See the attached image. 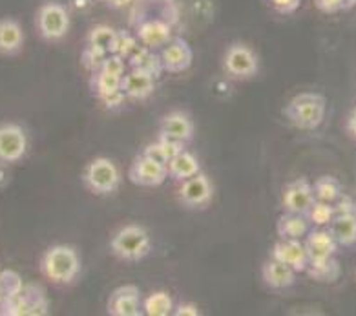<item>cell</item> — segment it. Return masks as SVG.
Listing matches in <instances>:
<instances>
[{"label":"cell","instance_id":"obj_1","mask_svg":"<svg viewBox=\"0 0 356 316\" xmlns=\"http://www.w3.org/2000/svg\"><path fill=\"white\" fill-rule=\"evenodd\" d=\"M40 274L54 285H70L81 274V254L72 245L57 244L48 247L40 256Z\"/></svg>","mask_w":356,"mask_h":316},{"label":"cell","instance_id":"obj_2","mask_svg":"<svg viewBox=\"0 0 356 316\" xmlns=\"http://www.w3.org/2000/svg\"><path fill=\"white\" fill-rule=\"evenodd\" d=\"M283 116L294 128L312 132L322 127L327 116L325 95L316 92H302L294 95L283 108Z\"/></svg>","mask_w":356,"mask_h":316},{"label":"cell","instance_id":"obj_3","mask_svg":"<svg viewBox=\"0 0 356 316\" xmlns=\"http://www.w3.org/2000/svg\"><path fill=\"white\" fill-rule=\"evenodd\" d=\"M110 251L121 262H141L152 253L150 232L139 223L124 225L110 239Z\"/></svg>","mask_w":356,"mask_h":316},{"label":"cell","instance_id":"obj_4","mask_svg":"<svg viewBox=\"0 0 356 316\" xmlns=\"http://www.w3.org/2000/svg\"><path fill=\"white\" fill-rule=\"evenodd\" d=\"M37 33L46 42H60L68 37L72 28V15L60 2H44L35 13Z\"/></svg>","mask_w":356,"mask_h":316},{"label":"cell","instance_id":"obj_5","mask_svg":"<svg viewBox=\"0 0 356 316\" xmlns=\"http://www.w3.org/2000/svg\"><path fill=\"white\" fill-rule=\"evenodd\" d=\"M83 183L93 196H112L121 187V172L110 157H95L84 166Z\"/></svg>","mask_w":356,"mask_h":316},{"label":"cell","instance_id":"obj_6","mask_svg":"<svg viewBox=\"0 0 356 316\" xmlns=\"http://www.w3.org/2000/svg\"><path fill=\"white\" fill-rule=\"evenodd\" d=\"M223 70L236 81H249L259 72V57L250 46L243 42H232L223 54Z\"/></svg>","mask_w":356,"mask_h":316},{"label":"cell","instance_id":"obj_7","mask_svg":"<svg viewBox=\"0 0 356 316\" xmlns=\"http://www.w3.org/2000/svg\"><path fill=\"white\" fill-rule=\"evenodd\" d=\"M214 181L210 180L207 174L200 172L188 180L181 181L179 189H177V201L185 209L200 210L209 207L212 198H214Z\"/></svg>","mask_w":356,"mask_h":316},{"label":"cell","instance_id":"obj_8","mask_svg":"<svg viewBox=\"0 0 356 316\" xmlns=\"http://www.w3.org/2000/svg\"><path fill=\"white\" fill-rule=\"evenodd\" d=\"M28 134L17 123H2L0 125V163L13 165L24 159L28 154Z\"/></svg>","mask_w":356,"mask_h":316},{"label":"cell","instance_id":"obj_9","mask_svg":"<svg viewBox=\"0 0 356 316\" xmlns=\"http://www.w3.org/2000/svg\"><path fill=\"white\" fill-rule=\"evenodd\" d=\"M128 177H130L134 185L156 189V187H161L168 180V171H166V165H163V163H159L156 159H152L150 156L141 152L132 161L130 168H128Z\"/></svg>","mask_w":356,"mask_h":316},{"label":"cell","instance_id":"obj_10","mask_svg":"<svg viewBox=\"0 0 356 316\" xmlns=\"http://www.w3.org/2000/svg\"><path fill=\"white\" fill-rule=\"evenodd\" d=\"M137 40L148 49L159 52L170 39H174V26L166 19H145L136 24Z\"/></svg>","mask_w":356,"mask_h":316},{"label":"cell","instance_id":"obj_11","mask_svg":"<svg viewBox=\"0 0 356 316\" xmlns=\"http://www.w3.org/2000/svg\"><path fill=\"white\" fill-rule=\"evenodd\" d=\"M282 209L283 212H294V214H307L311 205L314 203V192L312 183L305 177H298L283 187L282 192Z\"/></svg>","mask_w":356,"mask_h":316},{"label":"cell","instance_id":"obj_12","mask_svg":"<svg viewBox=\"0 0 356 316\" xmlns=\"http://www.w3.org/2000/svg\"><path fill=\"white\" fill-rule=\"evenodd\" d=\"M195 127L192 117L183 110H174L163 116L159 123V137L166 141L181 143V145H188L194 139Z\"/></svg>","mask_w":356,"mask_h":316},{"label":"cell","instance_id":"obj_13","mask_svg":"<svg viewBox=\"0 0 356 316\" xmlns=\"http://www.w3.org/2000/svg\"><path fill=\"white\" fill-rule=\"evenodd\" d=\"M121 81L122 75H115V73L99 68L90 77V92L106 106H115V104H121L122 99H127L121 90Z\"/></svg>","mask_w":356,"mask_h":316},{"label":"cell","instance_id":"obj_14","mask_svg":"<svg viewBox=\"0 0 356 316\" xmlns=\"http://www.w3.org/2000/svg\"><path fill=\"white\" fill-rule=\"evenodd\" d=\"M157 54L161 58L163 72L168 73L185 72L191 68L192 61H194V52H192L191 44L181 37H174L168 40Z\"/></svg>","mask_w":356,"mask_h":316},{"label":"cell","instance_id":"obj_15","mask_svg":"<svg viewBox=\"0 0 356 316\" xmlns=\"http://www.w3.org/2000/svg\"><path fill=\"white\" fill-rule=\"evenodd\" d=\"M106 313L112 316H139L143 315L141 291L136 285H121L112 291L106 303Z\"/></svg>","mask_w":356,"mask_h":316},{"label":"cell","instance_id":"obj_16","mask_svg":"<svg viewBox=\"0 0 356 316\" xmlns=\"http://www.w3.org/2000/svg\"><path fill=\"white\" fill-rule=\"evenodd\" d=\"M157 77L154 73L139 68H130V72L122 75L121 90L124 97L132 101H145L156 90Z\"/></svg>","mask_w":356,"mask_h":316},{"label":"cell","instance_id":"obj_17","mask_svg":"<svg viewBox=\"0 0 356 316\" xmlns=\"http://www.w3.org/2000/svg\"><path fill=\"white\" fill-rule=\"evenodd\" d=\"M270 256L294 269L296 273H305V269L309 265V256L307 251H305V245H303V239L278 238V242L273 245Z\"/></svg>","mask_w":356,"mask_h":316},{"label":"cell","instance_id":"obj_18","mask_svg":"<svg viewBox=\"0 0 356 316\" xmlns=\"http://www.w3.org/2000/svg\"><path fill=\"white\" fill-rule=\"evenodd\" d=\"M303 245L307 251L309 262L312 260H325L337 256L340 245L337 244V239L332 238L331 230L327 227H314L307 232V236L303 238Z\"/></svg>","mask_w":356,"mask_h":316},{"label":"cell","instance_id":"obj_19","mask_svg":"<svg viewBox=\"0 0 356 316\" xmlns=\"http://www.w3.org/2000/svg\"><path fill=\"white\" fill-rule=\"evenodd\" d=\"M296 271L276 258H270L261 265V280L270 291H287L296 283Z\"/></svg>","mask_w":356,"mask_h":316},{"label":"cell","instance_id":"obj_20","mask_svg":"<svg viewBox=\"0 0 356 316\" xmlns=\"http://www.w3.org/2000/svg\"><path fill=\"white\" fill-rule=\"evenodd\" d=\"M26 42V35L22 24L13 17L0 19V55L15 57L22 52Z\"/></svg>","mask_w":356,"mask_h":316},{"label":"cell","instance_id":"obj_21","mask_svg":"<svg viewBox=\"0 0 356 316\" xmlns=\"http://www.w3.org/2000/svg\"><path fill=\"white\" fill-rule=\"evenodd\" d=\"M166 171H168V177L181 183V181L188 180L192 175L200 174L201 163L194 152H188L186 148H183L179 154H176L166 163Z\"/></svg>","mask_w":356,"mask_h":316},{"label":"cell","instance_id":"obj_22","mask_svg":"<svg viewBox=\"0 0 356 316\" xmlns=\"http://www.w3.org/2000/svg\"><path fill=\"white\" fill-rule=\"evenodd\" d=\"M311 230V223L305 214L283 212L276 221V232L282 239H303Z\"/></svg>","mask_w":356,"mask_h":316},{"label":"cell","instance_id":"obj_23","mask_svg":"<svg viewBox=\"0 0 356 316\" xmlns=\"http://www.w3.org/2000/svg\"><path fill=\"white\" fill-rule=\"evenodd\" d=\"M327 229L331 230L332 238L340 247L356 245V214H337Z\"/></svg>","mask_w":356,"mask_h":316},{"label":"cell","instance_id":"obj_24","mask_svg":"<svg viewBox=\"0 0 356 316\" xmlns=\"http://www.w3.org/2000/svg\"><path fill=\"white\" fill-rule=\"evenodd\" d=\"M305 273L311 276V280L318 283H334L340 280L341 276V267L338 263L337 256L325 260H312L309 262Z\"/></svg>","mask_w":356,"mask_h":316},{"label":"cell","instance_id":"obj_25","mask_svg":"<svg viewBox=\"0 0 356 316\" xmlns=\"http://www.w3.org/2000/svg\"><path fill=\"white\" fill-rule=\"evenodd\" d=\"M127 63L130 68H139V70H145V72H150L154 73L156 77H159L163 73V64H161V58H159V54L154 52V49H148L145 46H139V48L134 52L130 57L127 58Z\"/></svg>","mask_w":356,"mask_h":316},{"label":"cell","instance_id":"obj_26","mask_svg":"<svg viewBox=\"0 0 356 316\" xmlns=\"http://www.w3.org/2000/svg\"><path fill=\"white\" fill-rule=\"evenodd\" d=\"M174 300L166 291H154L143 300V315L170 316L174 311Z\"/></svg>","mask_w":356,"mask_h":316},{"label":"cell","instance_id":"obj_27","mask_svg":"<svg viewBox=\"0 0 356 316\" xmlns=\"http://www.w3.org/2000/svg\"><path fill=\"white\" fill-rule=\"evenodd\" d=\"M312 192H314V200L325 201V203H334L343 194L341 183L334 175H320L312 183Z\"/></svg>","mask_w":356,"mask_h":316},{"label":"cell","instance_id":"obj_28","mask_svg":"<svg viewBox=\"0 0 356 316\" xmlns=\"http://www.w3.org/2000/svg\"><path fill=\"white\" fill-rule=\"evenodd\" d=\"M115 37H118V29H113L112 26L97 24L93 26L88 31L86 37V44L93 46V48L101 49L104 54H112L113 44H115Z\"/></svg>","mask_w":356,"mask_h":316},{"label":"cell","instance_id":"obj_29","mask_svg":"<svg viewBox=\"0 0 356 316\" xmlns=\"http://www.w3.org/2000/svg\"><path fill=\"white\" fill-rule=\"evenodd\" d=\"M186 145H181V143H174V141H166V139H161V137H157L156 143H150L147 145V148L143 150V154H147L150 156L152 159L159 161L163 165H166L172 157L179 154Z\"/></svg>","mask_w":356,"mask_h":316},{"label":"cell","instance_id":"obj_30","mask_svg":"<svg viewBox=\"0 0 356 316\" xmlns=\"http://www.w3.org/2000/svg\"><path fill=\"white\" fill-rule=\"evenodd\" d=\"M305 216H307L309 223L314 225V227H329V223L334 218V207H332V203L314 200Z\"/></svg>","mask_w":356,"mask_h":316},{"label":"cell","instance_id":"obj_31","mask_svg":"<svg viewBox=\"0 0 356 316\" xmlns=\"http://www.w3.org/2000/svg\"><path fill=\"white\" fill-rule=\"evenodd\" d=\"M139 46H141V42L137 40L136 33L128 31V29H121V31H118V37H115V44H113L112 54L119 55V57H122L127 61Z\"/></svg>","mask_w":356,"mask_h":316},{"label":"cell","instance_id":"obj_32","mask_svg":"<svg viewBox=\"0 0 356 316\" xmlns=\"http://www.w3.org/2000/svg\"><path fill=\"white\" fill-rule=\"evenodd\" d=\"M106 55L110 54H104V52H101V49L93 48V46H88V44H86L83 49V54H81V63H83V66L88 70L90 73H93L103 66Z\"/></svg>","mask_w":356,"mask_h":316},{"label":"cell","instance_id":"obj_33","mask_svg":"<svg viewBox=\"0 0 356 316\" xmlns=\"http://www.w3.org/2000/svg\"><path fill=\"white\" fill-rule=\"evenodd\" d=\"M267 4L280 15H293L302 6V0H267Z\"/></svg>","mask_w":356,"mask_h":316},{"label":"cell","instance_id":"obj_34","mask_svg":"<svg viewBox=\"0 0 356 316\" xmlns=\"http://www.w3.org/2000/svg\"><path fill=\"white\" fill-rule=\"evenodd\" d=\"M332 207H334V216L337 214H356V201L346 194H341L340 198H338V200L332 203Z\"/></svg>","mask_w":356,"mask_h":316},{"label":"cell","instance_id":"obj_35","mask_svg":"<svg viewBox=\"0 0 356 316\" xmlns=\"http://www.w3.org/2000/svg\"><path fill=\"white\" fill-rule=\"evenodd\" d=\"M314 6H316L322 13L334 15L338 13V11L346 10L347 2L346 0H314Z\"/></svg>","mask_w":356,"mask_h":316},{"label":"cell","instance_id":"obj_36","mask_svg":"<svg viewBox=\"0 0 356 316\" xmlns=\"http://www.w3.org/2000/svg\"><path fill=\"white\" fill-rule=\"evenodd\" d=\"M174 316H197L200 315V309L197 306L192 302H179L177 306H174V311H172Z\"/></svg>","mask_w":356,"mask_h":316},{"label":"cell","instance_id":"obj_37","mask_svg":"<svg viewBox=\"0 0 356 316\" xmlns=\"http://www.w3.org/2000/svg\"><path fill=\"white\" fill-rule=\"evenodd\" d=\"M346 132H347V136L351 137L353 141H356V106L353 108L351 112H349V116H347Z\"/></svg>","mask_w":356,"mask_h":316},{"label":"cell","instance_id":"obj_38","mask_svg":"<svg viewBox=\"0 0 356 316\" xmlns=\"http://www.w3.org/2000/svg\"><path fill=\"white\" fill-rule=\"evenodd\" d=\"M103 2H106L110 8H115V10H121V8H127V6L134 4L136 0H103Z\"/></svg>","mask_w":356,"mask_h":316},{"label":"cell","instance_id":"obj_39","mask_svg":"<svg viewBox=\"0 0 356 316\" xmlns=\"http://www.w3.org/2000/svg\"><path fill=\"white\" fill-rule=\"evenodd\" d=\"M347 8H356V0H346Z\"/></svg>","mask_w":356,"mask_h":316}]
</instances>
